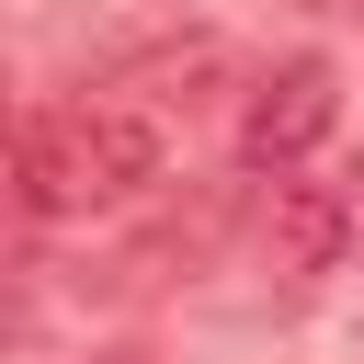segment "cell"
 Returning a JSON list of instances; mask_svg holds the SVG:
<instances>
[{"instance_id":"obj_1","label":"cell","mask_w":364,"mask_h":364,"mask_svg":"<svg viewBox=\"0 0 364 364\" xmlns=\"http://www.w3.org/2000/svg\"><path fill=\"white\" fill-rule=\"evenodd\" d=\"M159 182V125L125 102H34L23 114V205L34 216H114Z\"/></svg>"},{"instance_id":"obj_2","label":"cell","mask_w":364,"mask_h":364,"mask_svg":"<svg viewBox=\"0 0 364 364\" xmlns=\"http://www.w3.org/2000/svg\"><path fill=\"white\" fill-rule=\"evenodd\" d=\"M330 125H341V68H330V57H273V68L239 91V159H250V171H296Z\"/></svg>"},{"instance_id":"obj_3","label":"cell","mask_w":364,"mask_h":364,"mask_svg":"<svg viewBox=\"0 0 364 364\" xmlns=\"http://www.w3.org/2000/svg\"><path fill=\"white\" fill-rule=\"evenodd\" d=\"M341 250H353V193L341 182H273L262 193V273L318 284V273H341Z\"/></svg>"},{"instance_id":"obj_4","label":"cell","mask_w":364,"mask_h":364,"mask_svg":"<svg viewBox=\"0 0 364 364\" xmlns=\"http://www.w3.org/2000/svg\"><path fill=\"white\" fill-rule=\"evenodd\" d=\"M91 364H148V353H91Z\"/></svg>"}]
</instances>
